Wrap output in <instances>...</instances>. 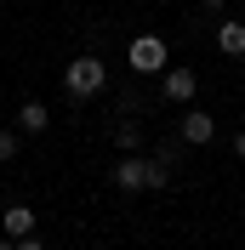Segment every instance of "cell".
<instances>
[{
    "label": "cell",
    "instance_id": "cell-1",
    "mask_svg": "<svg viewBox=\"0 0 245 250\" xmlns=\"http://www.w3.org/2000/svg\"><path fill=\"white\" fill-rule=\"evenodd\" d=\"M63 85H69V97H80V103H86V97H97V91L108 85L103 57H74V62H69V74H63Z\"/></svg>",
    "mask_w": 245,
    "mask_h": 250
},
{
    "label": "cell",
    "instance_id": "cell-2",
    "mask_svg": "<svg viewBox=\"0 0 245 250\" xmlns=\"http://www.w3.org/2000/svg\"><path fill=\"white\" fill-rule=\"evenodd\" d=\"M131 68H137V74H166V46H160L154 34H137V40H131Z\"/></svg>",
    "mask_w": 245,
    "mask_h": 250
},
{
    "label": "cell",
    "instance_id": "cell-3",
    "mask_svg": "<svg viewBox=\"0 0 245 250\" xmlns=\"http://www.w3.org/2000/svg\"><path fill=\"white\" fill-rule=\"evenodd\" d=\"M114 188H120V193H143V188H148V159L125 154L120 165H114Z\"/></svg>",
    "mask_w": 245,
    "mask_h": 250
},
{
    "label": "cell",
    "instance_id": "cell-4",
    "mask_svg": "<svg viewBox=\"0 0 245 250\" xmlns=\"http://www.w3.org/2000/svg\"><path fill=\"white\" fill-rule=\"evenodd\" d=\"M160 91H166L171 103H188V97L199 91V74H194V68H166V80H160Z\"/></svg>",
    "mask_w": 245,
    "mask_h": 250
},
{
    "label": "cell",
    "instance_id": "cell-5",
    "mask_svg": "<svg viewBox=\"0 0 245 250\" xmlns=\"http://www.w3.org/2000/svg\"><path fill=\"white\" fill-rule=\"evenodd\" d=\"M217 137V120H211V114H183V142H188V148H205V142H211Z\"/></svg>",
    "mask_w": 245,
    "mask_h": 250
},
{
    "label": "cell",
    "instance_id": "cell-6",
    "mask_svg": "<svg viewBox=\"0 0 245 250\" xmlns=\"http://www.w3.org/2000/svg\"><path fill=\"white\" fill-rule=\"evenodd\" d=\"M0 233H6V239H29V233H34V210H29V205H6Z\"/></svg>",
    "mask_w": 245,
    "mask_h": 250
},
{
    "label": "cell",
    "instance_id": "cell-7",
    "mask_svg": "<svg viewBox=\"0 0 245 250\" xmlns=\"http://www.w3.org/2000/svg\"><path fill=\"white\" fill-rule=\"evenodd\" d=\"M217 46L228 51V57H245V23L240 17H222L217 23Z\"/></svg>",
    "mask_w": 245,
    "mask_h": 250
},
{
    "label": "cell",
    "instance_id": "cell-8",
    "mask_svg": "<svg viewBox=\"0 0 245 250\" xmlns=\"http://www.w3.org/2000/svg\"><path fill=\"white\" fill-rule=\"evenodd\" d=\"M51 125V114H46V103H23V108H17V131H29V137H40V131H46Z\"/></svg>",
    "mask_w": 245,
    "mask_h": 250
},
{
    "label": "cell",
    "instance_id": "cell-9",
    "mask_svg": "<svg viewBox=\"0 0 245 250\" xmlns=\"http://www.w3.org/2000/svg\"><path fill=\"white\" fill-rule=\"evenodd\" d=\"M114 142H120L125 154H137V148H143V131H137V125H131V120H125L120 131H114Z\"/></svg>",
    "mask_w": 245,
    "mask_h": 250
},
{
    "label": "cell",
    "instance_id": "cell-10",
    "mask_svg": "<svg viewBox=\"0 0 245 250\" xmlns=\"http://www.w3.org/2000/svg\"><path fill=\"white\" fill-rule=\"evenodd\" d=\"M6 159H17V131H0V165Z\"/></svg>",
    "mask_w": 245,
    "mask_h": 250
},
{
    "label": "cell",
    "instance_id": "cell-11",
    "mask_svg": "<svg viewBox=\"0 0 245 250\" xmlns=\"http://www.w3.org/2000/svg\"><path fill=\"white\" fill-rule=\"evenodd\" d=\"M228 148H234V154L245 159V131H234V142H228Z\"/></svg>",
    "mask_w": 245,
    "mask_h": 250
},
{
    "label": "cell",
    "instance_id": "cell-12",
    "mask_svg": "<svg viewBox=\"0 0 245 250\" xmlns=\"http://www.w3.org/2000/svg\"><path fill=\"white\" fill-rule=\"evenodd\" d=\"M17 250H46V245H40V239H17Z\"/></svg>",
    "mask_w": 245,
    "mask_h": 250
},
{
    "label": "cell",
    "instance_id": "cell-13",
    "mask_svg": "<svg viewBox=\"0 0 245 250\" xmlns=\"http://www.w3.org/2000/svg\"><path fill=\"white\" fill-rule=\"evenodd\" d=\"M199 6H205V12H222V6H228V0H199Z\"/></svg>",
    "mask_w": 245,
    "mask_h": 250
},
{
    "label": "cell",
    "instance_id": "cell-14",
    "mask_svg": "<svg viewBox=\"0 0 245 250\" xmlns=\"http://www.w3.org/2000/svg\"><path fill=\"white\" fill-rule=\"evenodd\" d=\"M0 250H17V239H0Z\"/></svg>",
    "mask_w": 245,
    "mask_h": 250
}]
</instances>
